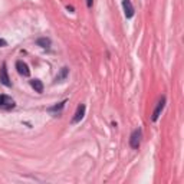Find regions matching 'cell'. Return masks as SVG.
<instances>
[{
    "mask_svg": "<svg viewBox=\"0 0 184 184\" xmlns=\"http://www.w3.org/2000/svg\"><path fill=\"white\" fill-rule=\"evenodd\" d=\"M141 135H142V132H141L140 128L132 131L131 137H130V145H131L132 148H135V150H137L138 147H140V144H141Z\"/></svg>",
    "mask_w": 184,
    "mask_h": 184,
    "instance_id": "obj_1",
    "label": "cell"
},
{
    "mask_svg": "<svg viewBox=\"0 0 184 184\" xmlns=\"http://www.w3.org/2000/svg\"><path fill=\"white\" fill-rule=\"evenodd\" d=\"M164 107H165V96H161V99L157 102V105H156V109H154V112H152V117H151V119L156 122L157 119L160 118V115H161V112H163V109H164Z\"/></svg>",
    "mask_w": 184,
    "mask_h": 184,
    "instance_id": "obj_2",
    "label": "cell"
},
{
    "mask_svg": "<svg viewBox=\"0 0 184 184\" xmlns=\"http://www.w3.org/2000/svg\"><path fill=\"white\" fill-rule=\"evenodd\" d=\"M14 101L7 95H0V108L3 109H12L14 108Z\"/></svg>",
    "mask_w": 184,
    "mask_h": 184,
    "instance_id": "obj_3",
    "label": "cell"
},
{
    "mask_svg": "<svg viewBox=\"0 0 184 184\" xmlns=\"http://www.w3.org/2000/svg\"><path fill=\"white\" fill-rule=\"evenodd\" d=\"M122 7H124V14H125V17L127 19H131L134 13H135V10H134V6L130 0H122Z\"/></svg>",
    "mask_w": 184,
    "mask_h": 184,
    "instance_id": "obj_4",
    "label": "cell"
},
{
    "mask_svg": "<svg viewBox=\"0 0 184 184\" xmlns=\"http://www.w3.org/2000/svg\"><path fill=\"white\" fill-rule=\"evenodd\" d=\"M85 109H86V107H85L84 104L78 105V108H76V112H75V115H73V118H72L71 122H72V124H78V122H79L81 119L84 118V115H85Z\"/></svg>",
    "mask_w": 184,
    "mask_h": 184,
    "instance_id": "obj_5",
    "label": "cell"
},
{
    "mask_svg": "<svg viewBox=\"0 0 184 184\" xmlns=\"http://www.w3.org/2000/svg\"><path fill=\"white\" fill-rule=\"evenodd\" d=\"M0 82L5 86H12V82H10V78L7 75V69H6V65L3 63L2 69H0Z\"/></svg>",
    "mask_w": 184,
    "mask_h": 184,
    "instance_id": "obj_6",
    "label": "cell"
},
{
    "mask_svg": "<svg viewBox=\"0 0 184 184\" xmlns=\"http://www.w3.org/2000/svg\"><path fill=\"white\" fill-rule=\"evenodd\" d=\"M16 69H17V72H19L22 76H29L30 75V69H29V66L26 65L23 61L16 62Z\"/></svg>",
    "mask_w": 184,
    "mask_h": 184,
    "instance_id": "obj_7",
    "label": "cell"
},
{
    "mask_svg": "<svg viewBox=\"0 0 184 184\" xmlns=\"http://www.w3.org/2000/svg\"><path fill=\"white\" fill-rule=\"evenodd\" d=\"M68 73H69V69L68 68H62L61 72L56 75V78H55V82H62V81H65L66 78H68Z\"/></svg>",
    "mask_w": 184,
    "mask_h": 184,
    "instance_id": "obj_8",
    "label": "cell"
},
{
    "mask_svg": "<svg viewBox=\"0 0 184 184\" xmlns=\"http://www.w3.org/2000/svg\"><path fill=\"white\" fill-rule=\"evenodd\" d=\"M30 85H32V88L36 92H39V94H42L43 92V84H42V81H39V79H32L30 81Z\"/></svg>",
    "mask_w": 184,
    "mask_h": 184,
    "instance_id": "obj_9",
    "label": "cell"
},
{
    "mask_svg": "<svg viewBox=\"0 0 184 184\" xmlns=\"http://www.w3.org/2000/svg\"><path fill=\"white\" fill-rule=\"evenodd\" d=\"M36 45L40 47H49L51 46V39L49 38H39L36 40Z\"/></svg>",
    "mask_w": 184,
    "mask_h": 184,
    "instance_id": "obj_10",
    "label": "cell"
},
{
    "mask_svg": "<svg viewBox=\"0 0 184 184\" xmlns=\"http://www.w3.org/2000/svg\"><path fill=\"white\" fill-rule=\"evenodd\" d=\"M65 104H66V101H62V102H59L58 105H53V107L49 108V112H56V111H61V109L65 107Z\"/></svg>",
    "mask_w": 184,
    "mask_h": 184,
    "instance_id": "obj_11",
    "label": "cell"
},
{
    "mask_svg": "<svg viewBox=\"0 0 184 184\" xmlns=\"http://www.w3.org/2000/svg\"><path fill=\"white\" fill-rule=\"evenodd\" d=\"M5 46H7V42H6L5 39L0 38V47H5Z\"/></svg>",
    "mask_w": 184,
    "mask_h": 184,
    "instance_id": "obj_12",
    "label": "cell"
},
{
    "mask_svg": "<svg viewBox=\"0 0 184 184\" xmlns=\"http://www.w3.org/2000/svg\"><path fill=\"white\" fill-rule=\"evenodd\" d=\"M92 3H94V0H86V6L88 7H92Z\"/></svg>",
    "mask_w": 184,
    "mask_h": 184,
    "instance_id": "obj_13",
    "label": "cell"
},
{
    "mask_svg": "<svg viewBox=\"0 0 184 184\" xmlns=\"http://www.w3.org/2000/svg\"><path fill=\"white\" fill-rule=\"evenodd\" d=\"M66 9L69 10V12H71V13H72V12H73V7H72V6H66Z\"/></svg>",
    "mask_w": 184,
    "mask_h": 184,
    "instance_id": "obj_14",
    "label": "cell"
}]
</instances>
